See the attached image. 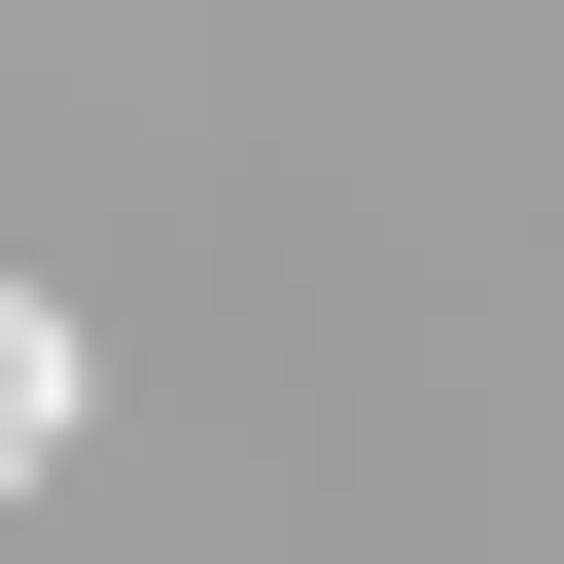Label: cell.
<instances>
[{"label": "cell", "mask_w": 564, "mask_h": 564, "mask_svg": "<svg viewBox=\"0 0 564 564\" xmlns=\"http://www.w3.org/2000/svg\"><path fill=\"white\" fill-rule=\"evenodd\" d=\"M35 458H70V317L0 282V494H35Z\"/></svg>", "instance_id": "obj_1"}]
</instances>
